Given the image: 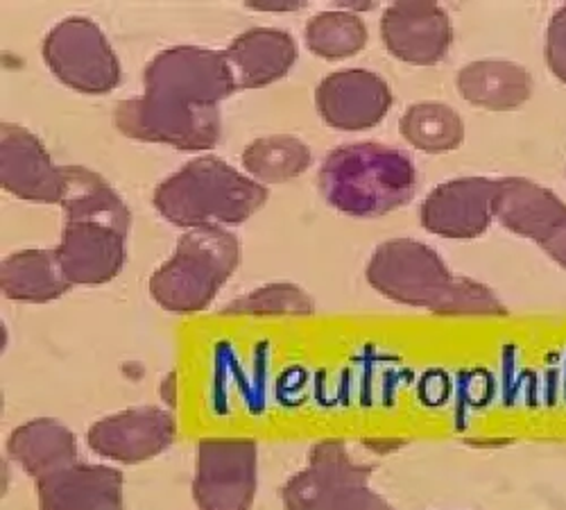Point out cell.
Returning <instances> with one entry per match:
<instances>
[{"mask_svg":"<svg viewBox=\"0 0 566 510\" xmlns=\"http://www.w3.org/2000/svg\"><path fill=\"white\" fill-rule=\"evenodd\" d=\"M365 277L384 298L436 315H507L492 289L453 274L433 248L412 239L381 243L374 250Z\"/></svg>","mask_w":566,"mask_h":510,"instance_id":"6da1fadb","label":"cell"},{"mask_svg":"<svg viewBox=\"0 0 566 510\" xmlns=\"http://www.w3.org/2000/svg\"><path fill=\"white\" fill-rule=\"evenodd\" d=\"M317 181L322 198L334 209L376 218L410 202L417 191V170L406 153L365 142L328 153Z\"/></svg>","mask_w":566,"mask_h":510,"instance_id":"7a4b0ae2","label":"cell"},{"mask_svg":"<svg viewBox=\"0 0 566 510\" xmlns=\"http://www.w3.org/2000/svg\"><path fill=\"white\" fill-rule=\"evenodd\" d=\"M268 189L218 157L188 162L155 189V209L177 227L245 222L268 202Z\"/></svg>","mask_w":566,"mask_h":510,"instance_id":"3957f363","label":"cell"},{"mask_svg":"<svg viewBox=\"0 0 566 510\" xmlns=\"http://www.w3.org/2000/svg\"><path fill=\"white\" fill-rule=\"evenodd\" d=\"M241 263V246L218 225L188 229L175 254L150 277V293L170 313L205 311Z\"/></svg>","mask_w":566,"mask_h":510,"instance_id":"277c9868","label":"cell"},{"mask_svg":"<svg viewBox=\"0 0 566 510\" xmlns=\"http://www.w3.org/2000/svg\"><path fill=\"white\" fill-rule=\"evenodd\" d=\"M371 468L360 466L340 440H322L311 449L308 468L281 490L286 510H392L369 488Z\"/></svg>","mask_w":566,"mask_h":510,"instance_id":"5b68a950","label":"cell"},{"mask_svg":"<svg viewBox=\"0 0 566 510\" xmlns=\"http://www.w3.org/2000/svg\"><path fill=\"white\" fill-rule=\"evenodd\" d=\"M235 91L224 51L175 45L144 71V96L181 107H220Z\"/></svg>","mask_w":566,"mask_h":510,"instance_id":"8992f818","label":"cell"},{"mask_svg":"<svg viewBox=\"0 0 566 510\" xmlns=\"http://www.w3.org/2000/svg\"><path fill=\"white\" fill-rule=\"evenodd\" d=\"M41 53L53 75L82 94H109L120 84V62L105 32L91 19L60 21L45 34Z\"/></svg>","mask_w":566,"mask_h":510,"instance_id":"52a82bcc","label":"cell"},{"mask_svg":"<svg viewBox=\"0 0 566 510\" xmlns=\"http://www.w3.org/2000/svg\"><path fill=\"white\" fill-rule=\"evenodd\" d=\"M116 127L136 142L166 144L179 150H207L220 142V107H181L150 96L120 101Z\"/></svg>","mask_w":566,"mask_h":510,"instance_id":"ba28073f","label":"cell"},{"mask_svg":"<svg viewBox=\"0 0 566 510\" xmlns=\"http://www.w3.org/2000/svg\"><path fill=\"white\" fill-rule=\"evenodd\" d=\"M254 495V440L207 438L198 445L193 497L200 510H250Z\"/></svg>","mask_w":566,"mask_h":510,"instance_id":"9c48e42d","label":"cell"},{"mask_svg":"<svg viewBox=\"0 0 566 510\" xmlns=\"http://www.w3.org/2000/svg\"><path fill=\"white\" fill-rule=\"evenodd\" d=\"M494 218L566 270V205L553 191L526 177H503Z\"/></svg>","mask_w":566,"mask_h":510,"instance_id":"30bf717a","label":"cell"},{"mask_svg":"<svg viewBox=\"0 0 566 510\" xmlns=\"http://www.w3.org/2000/svg\"><path fill=\"white\" fill-rule=\"evenodd\" d=\"M499 187L501 179L492 177H458L440 184L421 202V227L453 241L479 239L494 220Z\"/></svg>","mask_w":566,"mask_h":510,"instance_id":"8fae6325","label":"cell"},{"mask_svg":"<svg viewBox=\"0 0 566 510\" xmlns=\"http://www.w3.org/2000/svg\"><path fill=\"white\" fill-rule=\"evenodd\" d=\"M127 229L105 220H64L55 257L71 287L112 282L125 266Z\"/></svg>","mask_w":566,"mask_h":510,"instance_id":"7c38bea8","label":"cell"},{"mask_svg":"<svg viewBox=\"0 0 566 510\" xmlns=\"http://www.w3.org/2000/svg\"><path fill=\"white\" fill-rule=\"evenodd\" d=\"M177 436L172 413L157 406L127 408L98 420L86 434L88 447L116 462H144L166 451Z\"/></svg>","mask_w":566,"mask_h":510,"instance_id":"4fadbf2b","label":"cell"},{"mask_svg":"<svg viewBox=\"0 0 566 510\" xmlns=\"http://www.w3.org/2000/svg\"><path fill=\"white\" fill-rule=\"evenodd\" d=\"M315 103L326 125L358 132L379 125L388 116L392 91L381 75L365 69H349L326 75L317 84Z\"/></svg>","mask_w":566,"mask_h":510,"instance_id":"5bb4252c","label":"cell"},{"mask_svg":"<svg viewBox=\"0 0 566 510\" xmlns=\"http://www.w3.org/2000/svg\"><path fill=\"white\" fill-rule=\"evenodd\" d=\"M0 179L6 191L28 202L60 205L64 196V168L21 125L6 123L0 129Z\"/></svg>","mask_w":566,"mask_h":510,"instance_id":"9a60e30c","label":"cell"},{"mask_svg":"<svg viewBox=\"0 0 566 510\" xmlns=\"http://www.w3.org/2000/svg\"><path fill=\"white\" fill-rule=\"evenodd\" d=\"M381 37L401 62L433 66L444 60L453 41V25L436 3H395L384 12Z\"/></svg>","mask_w":566,"mask_h":510,"instance_id":"2e32d148","label":"cell"},{"mask_svg":"<svg viewBox=\"0 0 566 510\" xmlns=\"http://www.w3.org/2000/svg\"><path fill=\"white\" fill-rule=\"evenodd\" d=\"M39 510H125L123 475L109 466L75 462L36 479Z\"/></svg>","mask_w":566,"mask_h":510,"instance_id":"e0dca14e","label":"cell"},{"mask_svg":"<svg viewBox=\"0 0 566 510\" xmlns=\"http://www.w3.org/2000/svg\"><path fill=\"white\" fill-rule=\"evenodd\" d=\"M224 60L235 89H261L293 69L297 43L283 30L252 28L227 45Z\"/></svg>","mask_w":566,"mask_h":510,"instance_id":"ac0fdd59","label":"cell"},{"mask_svg":"<svg viewBox=\"0 0 566 510\" xmlns=\"http://www.w3.org/2000/svg\"><path fill=\"white\" fill-rule=\"evenodd\" d=\"M458 91L471 105L507 112L531 101L533 77L524 66L514 62L479 60L460 69Z\"/></svg>","mask_w":566,"mask_h":510,"instance_id":"d6986e66","label":"cell"},{"mask_svg":"<svg viewBox=\"0 0 566 510\" xmlns=\"http://www.w3.org/2000/svg\"><path fill=\"white\" fill-rule=\"evenodd\" d=\"M8 454L30 477H45L77 462V440L69 427L51 417L17 427L8 440Z\"/></svg>","mask_w":566,"mask_h":510,"instance_id":"ffe728a7","label":"cell"},{"mask_svg":"<svg viewBox=\"0 0 566 510\" xmlns=\"http://www.w3.org/2000/svg\"><path fill=\"white\" fill-rule=\"evenodd\" d=\"M0 287L10 300L43 304L62 298L71 282L60 268L55 250H23L3 261Z\"/></svg>","mask_w":566,"mask_h":510,"instance_id":"44dd1931","label":"cell"},{"mask_svg":"<svg viewBox=\"0 0 566 510\" xmlns=\"http://www.w3.org/2000/svg\"><path fill=\"white\" fill-rule=\"evenodd\" d=\"M62 209L66 220H105L129 231L132 214L107 179L84 166H64Z\"/></svg>","mask_w":566,"mask_h":510,"instance_id":"7402d4cb","label":"cell"},{"mask_svg":"<svg viewBox=\"0 0 566 510\" xmlns=\"http://www.w3.org/2000/svg\"><path fill=\"white\" fill-rule=\"evenodd\" d=\"M399 129L410 146L429 155L451 153L464 142L460 114L444 103L410 105L399 121Z\"/></svg>","mask_w":566,"mask_h":510,"instance_id":"603a6c76","label":"cell"},{"mask_svg":"<svg viewBox=\"0 0 566 510\" xmlns=\"http://www.w3.org/2000/svg\"><path fill=\"white\" fill-rule=\"evenodd\" d=\"M313 162L311 148L297 136L272 134L252 142L243 153L245 170L265 184L300 177Z\"/></svg>","mask_w":566,"mask_h":510,"instance_id":"cb8c5ba5","label":"cell"},{"mask_svg":"<svg viewBox=\"0 0 566 510\" xmlns=\"http://www.w3.org/2000/svg\"><path fill=\"white\" fill-rule=\"evenodd\" d=\"M306 45L322 60L340 62L360 53L367 43V25L354 12H319L306 25Z\"/></svg>","mask_w":566,"mask_h":510,"instance_id":"d4e9b609","label":"cell"},{"mask_svg":"<svg viewBox=\"0 0 566 510\" xmlns=\"http://www.w3.org/2000/svg\"><path fill=\"white\" fill-rule=\"evenodd\" d=\"M313 300L295 284H268L229 302L222 315H311Z\"/></svg>","mask_w":566,"mask_h":510,"instance_id":"484cf974","label":"cell"},{"mask_svg":"<svg viewBox=\"0 0 566 510\" xmlns=\"http://www.w3.org/2000/svg\"><path fill=\"white\" fill-rule=\"evenodd\" d=\"M546 64L551 73L566 84V6L551 17L546 30Z\"/></svg>","mask_w":566,"mask_h":510,"instance_id":"4316f807","label":"cell"},{"mask_svg":"<svg viewBox=\"0 0 566 510\" xmlns=\"http://www.w3.org/2000/svg\"><path fill=\"white\" fill-rule=\"evenodd\" d=\"M172 382H175V377L170 375V377H168V382H166V384H161V395L166 397V402H168L170 406H175V384H172Z\"/></svg>","mask_w":566,"mask_h":510,"instance_id":"83f0119b","label":"cell"}]
</instances>
